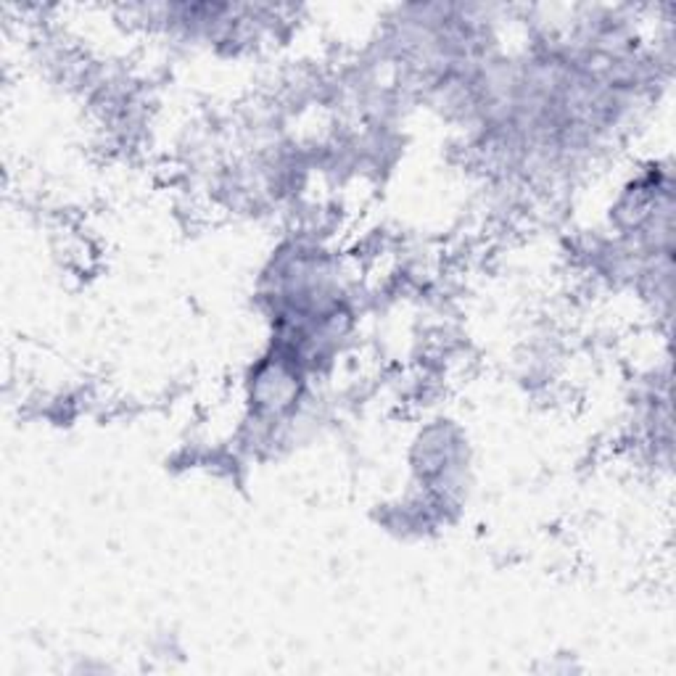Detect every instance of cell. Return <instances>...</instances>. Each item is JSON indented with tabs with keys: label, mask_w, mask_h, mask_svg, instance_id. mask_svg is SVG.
Instances as JSON below:
<instances>
[{
	"label": "cell",
	"mask_w": 676,
	"mask_h": 676,
	"mask_svg": "<svg viewBox=\"0 0 676 676\" xmlns=\"http://www.w3.org/2000/svg\"><path fill=\"white\" fill-rule=\"evenodd\" d=\"M462 77H465V74H462ZM478 77H481V71H471V74L465 77V80H468V90H465V98H468V106H471V111L475 109V87H478ZM457 80H460V77H457ZM457 80H449V82H444L441 87H447V84H455V87H449V93H452V95H460V93H462V84H457ZM441 87H436L433 93H439Z\"/></svg>",
	"instance_id": "obj_1"
}]
</instances>
